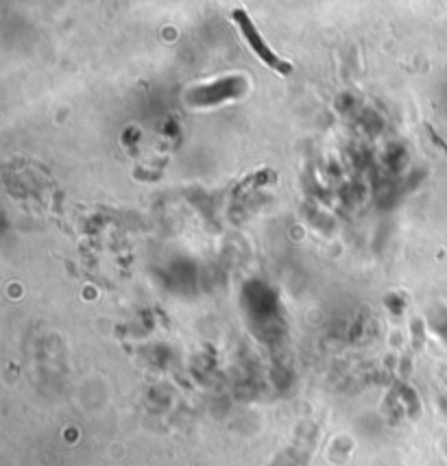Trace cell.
<instances>
[{"mask_svg":"<svg viewBox=\"0 0 447 466\" xmlns=\"http://www.w3.org/2000/svg\"><path fill=\"white\" fill-rule=\"evenodd\" d=\"M234 15H236L238 24H241V28H243V35L247 38V42L251 44L253 51L260 55V59H262L264 63H268L270 68H275V70H279V72H288L291 66H288V63H284L279 57H275L273 53H270V48L264 44V40L260 38V33H258V31H255V26L251 24V20L247 18V15H245L243 11H236Z\"/></svg>","mask_w":447,"mask_h":466,"instance_id":"1","label":"cell"}]
</instances>
